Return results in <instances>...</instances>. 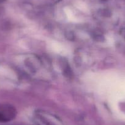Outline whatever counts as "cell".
Wrapping results in <instances>:
<instances>
[{"label": "cell", "instance_id": "obj_1", "mask_svg": "<svg viewBox=\"0 0 125 125\" xmlns=\"http://www.w3.org/2000/svg\"><path fill=\"white\" fill-rule=\"evenodd\" d=\"M15 108L9 104L0 103V122H8L16 116Z\"/></svg>", "mask_w": 125, "mask_h": 125}]
</instances>
